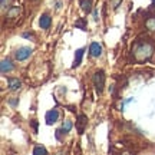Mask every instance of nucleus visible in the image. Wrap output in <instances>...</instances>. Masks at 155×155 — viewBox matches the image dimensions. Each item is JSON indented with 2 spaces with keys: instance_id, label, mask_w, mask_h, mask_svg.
Wrapping results in <instances>:
<instances>
[{
  "instance_id": "1",
  "label": "nucleus",
  "mask_w": 155,
  "mask_h": 155,
  "mask_svg": "<svg viewBox=\"0 0 155 155\" xmlns=\"http://www.w3.org/2000/svg\"><path fill=\"white\" fill-rule=\"evenodd\" d=\"M154 55V45L150 42H137L132 46V58L135 62L150 61Z\"/></svg>"
},
{
  "instance_id": "2",
  "label": "nucleus",
  "mask_w": 155,
  "mask_h": 155,
  "mask_svg": "<svg viewBox=\"0 0 155 155\" xmlns=\"http://www.w3.org/2000/svg\"><path fill=\"white\" fill-rule=\"evenodd\" d=\"M94 86H95V92L98 95H101L104 92L105 88V73L104 71H98L94 75Z\"/></svg>"
},
{
  "instance_id": "3",
  "label": "nucleus",
  "mask_w": 155,
  "mask_h": 155,
  "mask_svg": "<svg viewBox=\"0 0 155 155\" xmlns=\"http://www.w3.org/2000/svg\"><path fill=\"white\" fill-rule=\"evenodd\" d=\"M32 52L33 50L30 49V48H19V49L15 52V58H16V61H26L28 58H30V55H32Z\"/></svg>"
},
{
  "instance_id": "4",
  "label": "nucleus",
  "mask_w": 155,
  "mask_h": 155,
  "mask_svg": "<svg viewBox=\"0 0 155 155\" xmlns=\"http://www.w3.org/2000/svg\"><path fill=\"white\" fill-rule=\"evenodd\" d=\"M89 55L92 58H99L102 55V46L99 43H96V42L91 43V46H89Z\"/></svg>"
},
{
  "instance_id": "5",
  "label": "nucleus",
  "mask_w": 155,
  "mask_h": 155,
  "mask_svg": "<svg viewBox=\"0 0 155 155\" xmlns=\"http://www.w3.org/2000/svg\"><path fill=\"white\" fill-rule=\"evenodd\" d=\"M58 119H59V111H58V109H52V111L46 112V124H48V125L55 124Z\"/></svg>"
},
{
  "instance_id": "6",
  "label": "nucleus",
  "mask_w": 155,
  "mask_h": 155,
  "mask_svg": "<svg viewBox=\"0 0 155 155\" xmlns=\"http://www.w3.org/2000/svg\"><path fill=\"white\" fill-rule=\"evenodd\" d=\"M86 124H88V118L81 114V115L78 116V121H76L78 132H79V134H83V132H85V127H86Z\"/></svg>"
},
{
  "instance_id": "7",
  "label": "nucleus",
  "mask_w": 155,
  "mask_h": 155,
  "mask_svg": "<svg viewBox=\"0 0 155 155\" xmlns=\"http://www.w3.org/2000/svg\"><path fill=\"white\" fill-rule=\"evenodd\" d=\"M50 23H52V19H50V16L48 15V13L42 15V16H40V19H39V26H40L42 29H49L50 28Z\"/></svg>"
},
{
  "instance_id": "8",
  "label": "nucleus",
  "mask_w": 155,
  "mask_h": 155,
  "mask_svg": "<svg viewBox=\"0 0 155 155\" xmlns=\"http://www.w3.org/2000/svg\"><path fill=\"white\" fill-rule=\"evenodd\" d=\"M0 71H2V73H7L13 71V63L9 59H3L2 63H0Z\"/></svg>"
},
{
  "instance_id": "9",
  "label": "nucleus",
  "mask_w": 155,
  "mask_h": 155,
  "mask_svg": "<svg viewBox=\"0 0 155 155\" xmlns=\"http://www.w3.org/2000/svg\"><path fill=\"white\" fill-rule=\"evenodd\" d=\"M7 83H9V88H10L12 91H19V89L22 88V82H20L19 79H16V78H9V79H7Z\"/></svg>"
},
{
  "instance_id": "10",
  "label": "nucleus",
  "mask_w": 155,
  "mask_h": 155,
  "mask_svg": "<svg viewBox=\"0 0 155 155\" xmlns=\"http://www.w3.org/2000/svg\"><path fill=\"white\" fill-rule=\"evenodd\" d=\"M83 49H78L76 50V55H75V62H73L72 68H78L81 65V62H82V58H83Z\"/></svg>"
},
{
  "instance_id": "11",
  "label": "nucleus",
  "mask_w": 155,
  "mask_h": 155,
  "mask_svg": "<svg viewBox=\"0 0 155 155\" xmlns=\"http://www.w3.org/2000/svg\"><path fill=\"white\" fill-rule=\"evenodd\" d=\"M81 9L85 13H89L92 10V0H81Z\"/></svg>"
},
{
  "instance_id": "12",
  "label": "nucleus",
  "mask_w": 155,
  "mask_h": 155,
  "mask_svg": "<svg viewBox=\"0 0 155 155\" xmlns=\"http://www.w3.org/2000/svg\"><path fill=\"white\" fill-rule=\"evenodd\" d=\"M145 26H147V29H148V30L155 32V17H150V19L145 22Z\"/></svg>"
},
{
  "instance_id": "13",
  "label": "nucleus",
  "mask_w": 155,
  "mask_h": 155,
  "mask_svg": "<svg viewBox=\"0 0 155 155\" xmlns=\"http://www.w3.org/2000/svg\"><path fill=\"white\" fill-rule=\"evenodd\" d=\"M20 13V7H12L7 10V17H15V16H19Z\"/></svg>"
},
{
  "instance_id": "14",
  "label": "nucleus",
  "mask_w": 155,
  "mask_h": 155,
  "mask_svg": "<svg viewBox=\"0 0 155 155\" xmlns=\"http://www.w3.org/2000/svg\"><path fill=\"white\" fill-rule=\"evenodd\" d=\"M62 129H63L65 132H69V131L72 129V122H71V121H63V125H62Z\"/></svg>"
},
{
  "instance_id": "15",
  "label": "nucleus",
  "mask_w": 155,
  "mask_h": 155,
  "mask_svg": "<svg viewBox=\"0 0 155 155\" xmlns=\"http://www.w3.org/2000/svg\"><path fill=\"white\" fill-rule=\"evenodd\" d=\"M33 154H35V155H39V154H48V151H46V148H43V147H35Z\"/></svg>"
},
{
  "instance_id": "16",
  "label": "nucleus",
  "mask_w": 155,
  "mask_h": 155,
  "mask_svg": "<svg viewBox=\"0 0 155 155\" xmlns=\"http://www.w3.org/2000/svg\"><path fill=\"white\" fill-rule=\"evenodd\" d=\"M76 28H81L85 30V22L83 20H79V22H76Z\"/></svg>"
},
{
  "instance_id": "17",
  "label": "nucleus",
  "mask_w": 155,
  "mask_h": 155,
  "mask_svg": "<svg viewBox=\"0 0 155 155\" xmlns=\"http://www.w3.org/2000/svg\"><path fill=\"white\" fill-rule=\"evenodd\" d=\"M32 125H33V128H35V132H38V122L32 121Z\"/></svg>"
}]
</instances>
